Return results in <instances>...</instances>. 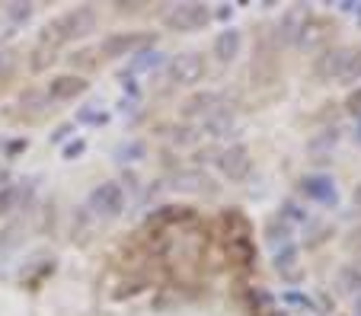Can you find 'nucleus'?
I'll return each instance as SVG.
<instances>
[{"label": "nucleus", "mask_w": 361, "mask_h": 316, "mask_svg": "<svg viewBox=\"0 0 361 316\" xmlns=\"http://www.w3.org/2000/svg\"><path fill=\"white\" fill-rule=\"evenodd\" d=\"M345 109H349L352 115H358V119H361V86L355 90L352 96H349V99H345Z\"/></svg>", "instance_id": "obj_29"}, {"label": "nucleus", "mask_w": 361, "mask_h": 316, "mask_svg": "<svg viewBox=\"0 0 361 316\" xmlns=\"http://www.w3.org/2000/svg\"><path fill=\"white\" fill-rule=\"evenodd\" d=\"M336 284L342 294H352V297H361V269L358 265H342L339 275H336Z\"/></svg>", "instance_id": "obj_20"}, {"label": "nucleus", "mask_w": 361, "mask_h": 316, "mask_svg": "<svg viewBox=\"0 0 361 316\" xmlns=\"http://www.w3.org/2000/svg\"><path fill=\"white\" fill-rule=\"evenodd\" d=\"M208 182L211 179L205 176L202 169H179L176 176H173V189H179V192H205Z\"/></svg>", "instance_id": "obj_18"}, {"label": "nucleus", "mask_w": 361, "mask_h": 316, "mask_svg": "<svg viewBox=\"0 0 361 316\" xmlns=\"http://www.w3.org/2000/svg\"><path fill=\"white\" fill-rule=\"evenodd\" d=\"M77 121H84V125H102V121H106V112H100L96 106H84V109L77 112Z\"/></svg>", "instance_id": "obj_25"}, {"label": "nucleus", "mask_w": 361, "mask_h": 316, "mask_svg": "<svg viewBox=\"0 0 361 316\" xmlns=\"http://www.w3.org/2000/svg\"><path fill=\"white\" fill-rule=\"evenodd\" d=\"M336 32V26L329 23V19L323 16H310L307 19V26L301 29V38H297V48H304V51H310V48H320L326 42V38Z\"/></svg>", "instance_id": "obj_10"}, {"label": "nucleus", "mask_w": 361, "mask_h": 316, "mask_svg": "<svg viewBox=\"0 0 361 316\" xmlns=\"http://www.w3.org/2000/svg\"><path fill=\"white\" fill-rule=\"evenodd\" d=\"M355 141L361 144V119H358V131H355Z\"/></svg>", "instance_id": "obj_34"}, {"label": "nucleus", "mask_w": 361, "mask_h": 316, "mask_svg": "<svg viewBox=\"0 0 361 316\" xmlns=\"http://www.w3.org/2000/svg\"><path fill=\"white\" fill-rule=\"evenodd\" d=\"M202 131L208 138H231L233 131H237V119H233L227 109H218L214 115H208V119L202 121Z\"/></svg>", "instance_id": "obj_15"}, {"label": "nucleus", "mask_w": 361, "mask_h": 316, "mask_svg": "<svg viewBox=\"0 0 361 316\" xmlns=\"http://www.w3.org/2000/svg\"><path fill=\"white\" fill-rule=\"evenodd\" d=\"M170 80L176 86H195L205 77V58L198 51H183L170 61Z\"/></svg>", "instance_id": "obj_5"}, {"label": "nucleus", "mask_w": 361, "mask_h": 316, "mask_svg": "<svg viewBox=\"0 0 361 316\" xmlns=\"http://www.w3.org/2000/svg\"><path fill=\"white\" fill-rule=\"evenodd\" d=\"M339 134H342V131L336 128V125H333V128L316 131L314 138L307 141V150H310L314 157H329V154H333V147L339 144Z\"/></svg>", "instance_id": "obj_16"}, {"label": "nucleus", "mask_w": 361, "mask_h": 316, "mask_svg": "<svg viewBox=\"0 0 361 316\" xmlns=\"http://www.w3.org/2000/svg\"><path fill=\"white\" fill-rule=\"evenodd\" d=\"M355 205H358V208H361V186H358V189H355Z\"/></svg>", "instance_id": "obj_33"}, {"label": "nucleus", "mask_w": 361, "mask_h": 316, "mask_svg": "<svg viewBox=\"0 0 361 316\" xmlns=\"http://www.w3.org/2000/svg\"><path fill=\"white\" fill-rule=\"evenodd\" d=\"M148 157V144H144V141H125V144H119V147H115V160H119V163H138V160H144Z\"/></svg>", "instance_id": "obj_21"}, {"label": "nucleus", "mask_w": 361, "mask_h": 316, "mask_svg": "<svg viewBox=\"0 0 361 316\" xmlns=\"http://www.w3.org/2000/svg\"><path fill=\"white\" fill-rule=\"evenodd\" d=\"M361 80V48H352V55H349V61H345L342 74H339V84H358Z\"/></svg>", "instance_id": "obj_22"}, {"label": "nucleus", "mask_w": 361, "mask_h": 316, "mask_svg": "<svg viewBox=\"0 0 361 316\" xmlns=\"http://www.w3.org/2000/svg\"><path fill=\"white\" fill-rule=\"evenodd\" d=\"M349 55H352V48H326L314 61V77L316 80H339Z\"/></svg>", "instance_id": "obj_8"}, {"label": "nucleus", "mask_w": 361, "mask_h": 316, "mask_svg": "<svg viewBox=\"0 0 361 316\" xmlns=\"http://www.w3.org/2000/svg\"><path fill=\"white\" fill-rule=\"evenodd\" d=\"M29 13H32V7H23V3H13V7H10V16L13 19H29Z\"/></svg>", "instance_id": "obj_30"}, {"label": "nucleus", "mask_w": 361, "mask_h": 316, "mask_svg": "<svg viewBox=\"0 0 361 316\" xmlns=\"http://www.w3.org/2000/svg\"><path fill=\"white\" fill-rule=\"evenodd\" d=\"M86 208H90L96 217H102V221H112V217H119V214L125 211V189H121L119 182H102V186H96L90 192Z\"/></svg>", "instance_id": "obj_2"}, {"label": "nucleus", "mask_w": 361, "mask_h": 316, "mask_svg": "<svg viewBox=\"0 0 361 316\" xmlns=\"http://www.w3.org/2000/svg\"><path fill=\"white\" fill-rule=\"evenodd\" d=\"M208 19H211V10L205 3H176V7L167 10L163 23L173 32H198V29L208 26Z\"/></svg>", "instance_id": "obj_3"}, {"label": "nucleus", "mask_w": 361, "mask_h": 316, "mask_svg": "<svg viewBox=\"0 0 361 316\" xmlns=\"http://www.w3.org/2000/svg\"><path fill=\"white\" fill-rule=\"evenodd\" d=\"M272 316H285V313H272Z\"/></svg>", "instance_id": "obj_35"}, {"label": "nucleus", "mask_w": 361, "mask_h": 316, "mask_svg": "<svg viewBox=\"0 0 361 316\" xmlns=\"http://www.w3.org/2000/svg\"><path fill=\"white\" fill-rule=\"evenodd\" d=\"M240 48H243V32L240 29H224V32H218V38H214V45H211V55L218 58V61H233V58L240 55Z\"/></svg>", "instance_id": "obj_13"}, {"label": "nucleus", "mask_w": 361, "mask_h": 316, "mask_svg": "<svg viewBox=\"0 0 361 316\" xmlns=\"http://www.w3.org/2000/svg\"><path fill=\"white\" fill-rule=\"evenodd\" d=\"M90 84H86L80 74H58L48 80V99H77L80 93H86Z\"/></svg>", "instance_id": "obj_9"}, {"label": "nucleus", "mask_w": 361, "mask_h": 316, "mask_svg": "<svg viewBox=\"0 0 361 316\" xmlns=\"http://www.w3.org/2000/svg\"><path fill=\"white\" fill-rule=\"evenodd\" d=\"M154 42L148 32H112L100 42V55L102 58H125V55H135L141 48Z\"/></svg>", "instance_id": "obj_6"}, {"label": "nucleus", "mask_w": 361, "mask_h": 316, "mask_svg": "<svg viewBox=\"0 0 361 316\" xmlns=\"http://www.w3.org/2000/svg\"><path fill=\"white\" fill-rule=\"evenodd\" d=\"M19 205V189H3L0 192V214H7V211H13V208Z\"/></svg>", "instance_id": "obj_26"}, {"label": "nucleus", "mask_w": 361, "mask_h": 316, "mask_svg": "<svg viewBox=\"0 0 361 316\" xmlns=\"http://www.w3.org/2000/svg\"><path fill=\"white\" fill-rule=\"evenodd\" d=\"M285 304H294V307H307V310H314L316 304L310 297H304V294H294V291H288L285 294Z\"/></svg>", "instance_id": "obj_27"}, {"label": "nucleus", "mask_w": 361, "mask_h": 316, "mask_svg": "<svg viewBox=\"0 0 361 316\" xmlns=\"http://www.w3.org/2000/svg\"><path fill=\"white\" fill-rule=\"evenodd\" d=\"M55 48H45V45H36L32 48V55H29V67L36 71V74H42V71H48L51 67V61H55Z\"/></svg>", "instance_id": "obj_23"}, {"label": "nucleus", "mask_w": 361, "mask_h": 316, "mask_svg": "<svg viewBox=\"0 0 361 316\" xmlns=\"http://www.w3.org/2000/svg\"><path fill=\"white\" fill-rule=\"evenodd\" d=\"M301 192H304L310 202H320V205L336 208V202H339L333 176H326V173H307V176L301 179Z\"/></svg>", "instance_id": "obj_7"}, {"label": "nucleus", "mask_w": 361, "mask_h": 316, "mask_svg": "<svg viewBox=\"0 0 361 316\" xmlns=\"http://www.w3.org/2000/svg\"><path fill=\"white\" fill-rule=\"evenodd\" d=\"M67 131H71V125H61V128L51 134V141H61V138H67Z\"/></svg>", "instance_id": "obj_31"}, {"label": "nucleus", "mask_w": 361, "mask_h": 316, "mask_svg": "<svg viewBox=\"0 0 361 316\" xmlns=\"http://www.w3.org/2000/svg\"><path fill=\"white\" fill-rule=\"evenodd\" d=\"M84 150H86V141H71V144L65 147V157H67V160H77L80 154H84Z\"/></svg>", "instance_id": "obj_28"}, {"label": "nucleus", "mask_w": 361, "mask_h": 316, "mask_svg": "<svg viewBox=\"0 0 361 316\" xmlns=\"http://www.w3.org/2000/svg\"><path fill=\"white\" fill-rule=\"evenodd\" d=\"M218 169L224 173V179H231V182H243V179L250 176L253 169V157H250V147L246 144H231V147H224L218 157H214Z\"/></svg>", "instance_id": "obj_4"}, {"label": "nucleus", "mask_w": 361, "mask_h": 316, "mask_svg": "<svg viewBox=\"0 0 361 316\" xmlns=\"http://www.w3.org/2000/svg\"><path fill=\"white\" fill-rule=\"evenodd\" d=\"M272 265H275V271L281 275V278H288V281L301 278V250H297V243H288V246L275 250Z\"/></svg>", "instance_id": "obj_12"}, {"label": "nucleus", "mask_w": 361, "mask_h": 316, "mask_svg": "<svg viewBox=\"0 0 361 316\" xmlns=\"http://www.w3.org/2000/svg\"><path fill=\"white\" fill-rule=\"evenodd\" d=\"M221 109V93H195L192 99H185L183 115L185 119H208L214 112Z\"/></svg>", "instance_id": "obj_14"}, {"label": "nucleus", "mask_w": 361, "mask_h": 316, "mask_svg": "<svg viewBox=\"0 0 361 316\" xmlns=\"http://www.w3.org/2000/svg\"><path fill=\"white\" fill-rule=\"evenodd\" d=\"M96 29V10L93 7H74L65 10L61 16H55L51 23H45V29L38 32V45L45 48H61L71 38H84Z\"/></svg>", "instance_id": "obj_1"}, {"label": "nucleus", "mask_w": 361, "mask_h": 316, "mask_svg": "<svg viewBox=\"0 0 361 316\" xmlns=\"http://www.w3.org/2000/svg\"><path fill=\"white\" fill-rule=\"evenodd\" d=\"M160 64H163V51H157V48H141V51L131 55L128 71L131 74H141V71H157Z\"/></svg>", "instance_id": "obj_19"}, {"label": "nucleus", "mask_w": 361, "mask_h": 316, "mask_svg": "<svg viewBox=\"0 0 361 316\" xmlns=\"http://www.w3.org/2000/svg\"><path fill=\"white\" fill-rule=\"evenodd\" d=\"M352 316H361V297H355V313Z\"/></svg>", "instance_id": "obj_32"}, {"label": "nucleus", "mask_w": 361, "mask_h": 316, "mask_svg": "<svg viewBox=\"0 0 361 316\" xmlns=\"http://www.w3.org/2000/svg\"><path fill=\"white\" fill-rule=\"evenodd\" d=\"M314 16L307 7H291L281 16V23H278V38L281 42H288V45H297V38H301V29L307 26V19Z\"/></svg>", "instance_id": "obj_11"}, {"label": "nucleus", "mask_w": 361, "mask_h": 316, "mask_svg": "<svg viewBox=\"0 0 361 316\" xmlns=\"http://www.w3.org/2000/svg\"><path fill=\"white\" fill-rule=\"evenodd\" d=\"M266 243H269L272 250H281L288 243H294V227L285 223L281 217H275V221L266 223Z\"/></svg>", "instance_id": "obj_17"}, {"label": "nucleus", "mask_w": 361, "mask_h": 316, "mask_svg": "<svg viewBox=\"0 0 361 316\" xmlns=\"http://www.w3.org/2000/svg\"><path fill=\"white\" fill-rule=\"evenodd\" d=\"M281 221L291 223V227H294V223H304L307 221V211L297 205V202H285V205H281Z\"/></svg>", "instance_id": "obj_24"}]
</instances>
